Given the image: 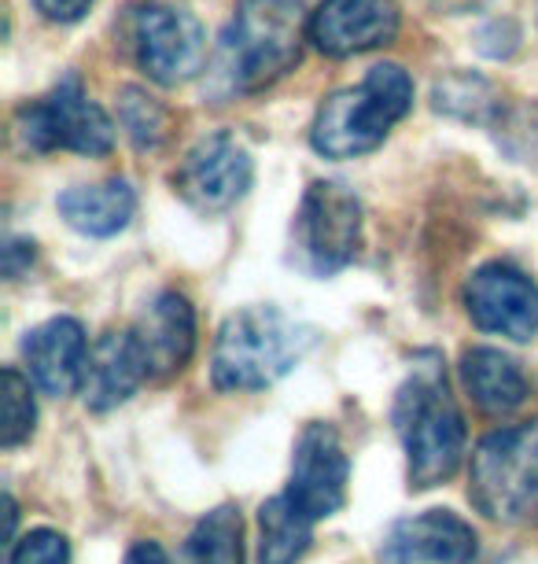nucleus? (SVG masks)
<instances>
[{
    "mask_svg": "<svg viewBox=\"0 0 538 564\" xmlns=\"http://www.w3.org/2000/svg\"><path fill=\"white\" fill-rule=\"evenodd\" d=\"M398 440L406 446L409 484L436 487L458 473L465 457V417L447 388V369L436 350L414 358L392 406Z\"/></svg>",
    "mask_w": 538,
    "mask_h": 564,
    "instance_id": "nucleus-1",
    "label": "nucleus"
},
{
    "mask_svg": "<svg viewBox=\"0 0 538 564\" xmlns=\"http://www.w3.org/2000/svg\"><path fill=\"white\" fill-rule=\"evenodd\" d=\"M314 344V328L292 322L277 306H248L218 328L210 377L218 391H262L295 369Z\"/></svg>",
    "mask_w": 538,
    "mask_h": 564,
    "instance_id": "nucleus-2",
    "label": "nucleus"
},
{
    "mask_svg": "<svg viewBox=\"0 0 538 564\" xmlns=\"http://www.w3.org/2000/svg\"><path fill=\"white\" fill-rule=\"evenodd\" d=\"M414 108V82L398 63H376L358 89H343L321 104L310 144L325 159H354L384 144L395 122Z\"/></svg>",
    "mask_w": 538,
    "mask_h": 564,
    "instance_id": "nucleus-3",
    "label": "nucleus"
},
{
    "mask_svg": "<svg viewBox=\"0 0 538 564\" xmlns=\"http://www.w3.org/2000/svg\"><path fill=\"white\" fill-rule=\"evenodd\" d=\"M469 498L498 524H538V417L491 432L469 468Z\"/></svg>",
    "mask_w": 538,
    "mask_h": 564,
    "instance_id": "nucleus-4",
    "label": "nucleus"
},
{
    "mask_svg": "<svg viewBox=\"0 0 538 564\" xmlns=\"http://www.w3.org/2000/svg\"><path fill=\"white\" fill-rule=\"evenodd\" d=\"M303 0H237L233 26L226 34V74L233 89L251 93L277 82L299 63Z\"/></svg>",
    "mask_w": 538,
    "mask_h": 564,
    "instance_id": "nucleus-5",
    "label": "nucleus"
},
{
    "mask_svg": "<svg viewBox=\"0 0 538 564\" xmlns=\"http://www.w3.org/2000/svg\"><path fill=\"white\" fill-rule=\"evenodd\" d=\"M19 137L34 152H78L108 155L114 144V122L97 100L86 97L81 82L63 78L48 97L19 111Z\"/></svg>",
    "mask_w": 538,
    "mask_h": 564,
    "instance_id": "nucleus-6",
    "label": "nucleus"
},
{
    "mask_svg": "<svg viewBox=\"0 0 538 564\" xmlns=\"http://www.w3.org/2000/svg\"><path fill=\"white\" fill-rule=\"evenodd\" d=\"M362 243V204L340 181H314L295 218V248L310 273L329 276L354 262Z\"/></svg>",
    "mask_w": 538,
    "mask_h": 564,
    "instance_id": "nucleus-7",
    "label": "nucleus"
},
{
    "mask_svg": "<svg viewBox=\"0 0 538 564\" xmlns=\"http://www.w3.org/2000/svg\"><path fill=\"white\" fill-rule=\"evenodd\" d=\"M133 45L147 78L160 85L196 78L207 59V37L199 19L174 4H144L133 19Z\"/></svg>",
    "mask_w": 538,
    "mask_h": 564,
    "instance_id": "nucleus-8",
    "label": "nucleus"
},
{
    "mask_svg": "<svg viewBox=\"0 0 538 564\" xmlns=\"http://www.w3.org/2000/svg\"><path fill=\"white\" fill-rule=\"evenodd\" d=\"M347 476H351V462L343 454V443L332 424L310 421L295 443L292 476L284 498L299 509L306 520H325L343 506L347 498Z\"/></svg>",
    "mask_w": 538,
    "mask_h": 564,
    "instance_id": "nucleus-9",
    "label": "nucleus"
},
{
    "mask_svg": "<svg viewBox=\"0 0 538 564\" xmlns=\"http://www.w3.org/2000/svg\"><path fill=\"white\" fill-rule=\"evenodd\" d=\"M465 311L483 333L524 344L538 333V284L509 262H487L469 276Z\"/></svg>",
    "mask_w": 538,
    "mask_h": 564,
    "instance_id": "nucleus-10",
    "label": "nucleus"
},
{
    "mask_svg": "<svg viewBox=\"0 0 538 564\" xmlns=\"http://www.w3.org/2000/svg\"><path fill=\"white\" fill-rule=\"evenodd\" d=\"M255 166L244 144L229 133L204 137L193 152L185 155L182 170H177V193H182L196 210H226L233 207L240 196L251 188Z\"/></svg>",
    "mask_w": 538,
    "mask_h": 564,
    "instance_id": "nucleus-11",
    "label": "nucleus"
},
{
    "mask_svg": "<svg viewBox=\"0 0 538 564\" xmlns=\"http://www.w3.org/2000/svg\"><path fill=\"white\" fill-rule=\"evenodd\" d=\"M398 23H403L398 0H321L306 34L325 56L343 59L395 41Z\"/></svg>",
    "mask_w": 538,
    "mask_h": 564,
    "instance_id": "nucleus-12",
    "label": "nucleus"
},
{
    "mask_svg": "<svg viewBox=\"0 0 538 564\" xmlns=\"http://www.w3.org/2000/svg\"><path fill=\"white\" fill-rule=\"evenodd\" d=\"M476 531L447 509L406 517L380 542V564H472Z\"/></svg>",
    "mask_w": 538,
    "mask_h": 564,
    "instance_id": "nucleus-13",
    "label": "nucleus"
},
{
    "mask_svg": "<svg viewBox=\"0 0 538 564\" xmlns=\"http://www.w3.org/2000/svg\"><path fill=\"white\" fill-rule=\"evenodd\" d=\"M130 336L136 344V355L144 361L147 377H155V380L174 377L177 369L188 366V358H193V350H196V314L185 295L160 292L144 306V314L136 317Z\"/></svg>",
    "mask_w": 538,
    "mask_h": 564,
    "instance_id": "nucleus-14",
    "label": "nucleus"
},
{
    "mask_svg": "<svg viewBox=\"0 0 538 564\" xmlns=\"http://www.w3.org/2000/svg\"><path fill=\"white\" fill-rule=\"evenodd\" d=\"M26 369L34 377V384L52 399L70 395L74 388H81L89 366V344L86 328L74 317H52V322L37 325L23 344Z\"/></svg>",
    "mask_w": 538,
    "mask_h": 564,
    "instance_id": "nucleus-15",
    "label": "nucleus"
},
{
    "mask_svg": "<svg viewBox=\"0 0 538 564\" xmlns=\"http://www.w3.org/2000/svg\"><path fill=\"white\" fill-rule=\"evenodd\" d=\"M147 377L136 344L130 333H111L103 336L97 347L89 350V366L86 380H81V395H86L89 410H114L141 388V380Z\"/></svg>",
    "mask_w": 538,
    "mask_h": 564,
    "instance_id": "nucleus-16",
    "label": "nucleus"
},
{
    "mask_svg": "<svg viewBox=\"0 0 538 564\" xmlns=\"http://www.w3.org/2000/svg\"><path fill=\"white\" fill-rule=\"evenodd\" d=\"M461 380H465L472 402L491 413V417H505V413L520 410L527 399V377L520 366L494 347H472L461 358Z\"/></svg>",
    "mask_w": 538,
    "mask_h": 564,
    "instance_id": "nucleus-17",
    "label": "nucleus"
},
{
    "mask_svg": "<svg viewBox=\"0 0 538 564\" xmlns=\"http://www.w3.org/2000/svg\"><path fill=\"white\" fill-rule=\"evenodd\" d=\"M136 210V196L125 181H97V185H78L59 196V215L70 229L86 237H114L130 226Z\"/></svg>",
    "mask_w": 538,
    "mask_h": 564,
    "instance_id": "nucleus-18",
    "label": "nucleus"
},
{
    "mask_svg": "<svg viewBox=\"0 0 538 564\" xmlns=\"http://www.w3.org/2000/svg\"><path fill=\"white\" fill-rule=\"evenodd\" d=\"M314 520L277 495L259 509V564H295L310 550Z\"/></svg>",
    "mask_w": 538,
    "mask_h": 564,
    "instance_id": "nucleus-19",
    "label": "nucleus"
},
{
    "mask_svg": "<svg viewBox=\"0 0 538 564\" xmlns=\"http://www.w3.org/2000/svg\"><path fill=\"white\" fill-rule=\"evenodd\" d=\"M182 564H244V520L240 509L218 506L188 531Z\"/></svg>",
    "mask_w": 538,
    "mask_h": 564,
    "instance_id": "nucleus-20",
    "label": "nucleus"
},
{
    "mask_svg": "<svg viewBox=\"0 0 538 564\" xmlns=\"http://www.w3.org/2000/svg\"><path fill=\"white\" fill-rule=\"evenodd\" d=\"M119 122L125 137L141 148V152H152V148H160L166 141V126H171V119H166V108L155 97H147L144 89H136V85H130V89H122L119 97Z\"/></svg>",
    "mask_w": 538,
    "mask_h": 564,
    "instance_id": "nucleus-21",
    "label": "nucleus"
},
{
    "mask_svg": "<svg viewBox=\"0 0 538 564\" xmlns=\"http://www.w3.org/2000/svg\"><path fill=\"white\" fill-rule=\"evenodd\" d=\"M37 421L34 399H30V380L19 369H4V446L15 451L19 443L30 440Z\"/></svg>",
    "mask_w": 538,
    "mask_h": 564,
    "instance_id": "nucleus-22",
    "label": "nucleus"
},
{
    "mask_svg": "<svg viewBox=\"0 0 538 564\" xmlns=\"http://www.w3.org/2000/svg\"><path fill=\"white\" fill-rule=\"evenodd\" d=\"M8 564H70L67 539H63L59 531L37 528V531H30V535H23L15 542Z\"/></svg>",
    "mask_w": 538,
    "mask_h": 564,
    "instance_id": "nucleus-23",
    "label": "nucleus"
},
{
    "mask_svg": "<svg viewBox=\"0 0 538 564\" xmlns=\"http://www.w3.org/2000/svg\"><path fill=\"white\" fill-rule=\"evenodd\" d=\"M37 12L52 19V23H78L92 8V0H34Z\"/></svg>",
    "mask_w": 538,
    "mask_h": 564,
    "instance_id": "nucleus-24",
    "label": "nucleus"
},
{
    "mask_svg": "<svg viewBox=\"0 0 538 564\" xmlns=\"http://www.w3.org/2000/svg\"><path fill=\"white\" fill-rule=\"evenodd\" d=\"M34 262V243L30 240H8V248H4V273L15 276L26 270V265Z\"/></svg>",
    "mask_w": 538,
    "mask_h": 564,
    "instance_id": "nucleus-25",
    "label": "nucleus"
},
{
    "mask_svg": "<svg viewBox=\"0 0 538 564\" xmlns=\"http://www.w3.org/2000/svg\"><path fill=\"white\" fill-rule=\"evenodd\" d=\"M125 564H171V557L163 553L160 542H136V546L125 553Z\"/></svg>",
    "mask_w": 538,
    "mask_h": 564,
    "instance_id": "nucleus-26",
    "label": "nucleus"
}]
</instances>
